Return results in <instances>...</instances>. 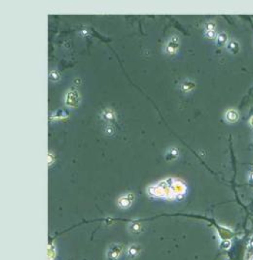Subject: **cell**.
<instances>
[{
    "label": "cell",
    "mask_w": 253,
    "mask_h": 260,
    "mask_svg": "<svg viewBox=\"0 0 253 260\" xmlns=\"http://www.w3.org/2000/svg\"><path fill=\"white\" fill-rule=\"evenodd\" d=\"M179 46H180V43H179V38L177 36H172L167 43V45H165V50L168 54H174L177 53V50L179 49Z\"/></svg>",
    "instance_id": "2"
},
{
    "label": "cell",
    "mask_w": 253,
    "mask_h": 260,
    "mask_svg": "<svg viewBox=\"0 0 253 260\" xmlns=\"http://www.w3.org/2000/svg\"><path fill=\"white\" fill-rule=\"evenodd\" d=\"M205 27V31H215V24L212 21H208Z\"/></svg>",
    "instance_id": "15"
},
{
    "label": "cell",
    "mask_w": 253,
    "mask_h": 260,
    "mask_svg": "<svg viewBox=\"0 0 253 260\" xmlns=\"http://www.w3.org/2000/svg\"><path fill=\"white\" fill-rule=\"evenodd\" d=\"M227 50L232 54H237L238 52H240V44H238V42L236 41V40H231L230 42H228L227 43Z\"/></svg>",
    "instance_id": "7"
},
{
    "label": "cell",
    "mask_w": 253,
    "mask_h": 260,
    "mask_svg": "<svg viewBox=\"0 0 253 260\" xmlns=\"http://www.w3.org/2000/svg\"><path fill=\"white\" fill-rule=\"evenodd\" d=\"M50 80H52L54 82H58L59 79H61V74H59L57 70H54V71H51L50 72Z\"/></svg>",
    "instance_id": "13"
},
{
    "label": "cell",
    "mask_w": 253,
    "mask_h": 260,
    "mask_svg": "<svg viewBox=\"0 0 253 260\" xmlns=\"http://www.w3.org/2000/svg\"><path fill=\"white\" fill-rule=\"evenodd\" d=\"M250 123H251V125H252V126H253V117H252V118L250 119Z\"/></svg>",
    "instance_id": "17"
},
{
    "label": "cell",
    "mask_w": 253,
    "mask_h": 260,
    "mask_svg": "<svg viewBox=\"0 0 253 260\" xmlns=\"http://www.w3.org/2000/svg\"><path fill=\"white\" fill-rule=\"evenodd\" d=\"M238 118H240V115H238V113L237 112L236 110L234 109H230L228 110L226 112V115H225V119H226V120L228 122L230 123H235L237 122L238 120Z\"/></svg>",
    "instance_id": "6"
},
{
    "label": "cell",
    "mask_w": 253,
    "mask_h": 260,
    "mask_svg": "<svg viewBox=\"0 0 253 260\" xmlns=\"http://www.w3.org/2000/svg\"><path fill=\"white\" fill-rule=\"evenodd\" d=\"M194 89H195V83L192 81H185L181 85V89L185 92L192 91Z\"/></svg>",
    "instance_id": "8"
},
{
    "label": "cell",
    "mask_w": 253,
    "mask_h": 260,
    "mask_svg": "<svg viewBox=\"0 0 253 260\" xmlns=\"http://www.w3.org/2000/svg\"><path fill=\"white\" fill-rule=\"evenodd\" d=\"M139 250H140V249H139L138 245H132L128 249V256H131V257H135V256H136V255L139 253Z\"/></svg>",
    "instance_id": "11"
},
{
    "label": "cell",
    "mask_w": 253,
    "mask_h": 260,
    "mask_svg": "<svg viewBox=\"0 0 253 260\" xmlns=\"http://www.w3.org/2000/svg\"><path fill=\"white\" fill-rule=\"evenodd\" d=\"M205 37H208L209 39H212L214 37H216V32L215 31H205Z\"/></svg>",
    "instance_id": "16"
},
{
    "label": "cell",
    "mask_w": 253,
    "mask_h": 260,
    "mask_svg": "<svg viewBox=\"0 0 253 260\" xmlns=\"http://www.w3.org/2000/svg\"><path fill=\"white\" fill-rule=\"evenodd\" d=\"M123 250V247L121 245H112L111 247L109 248L108 250V258L111 260H116L119 258V256L121 255V252Z\"/></svg>",
    "instance_id": "5"
},
{
    "label": "cell",
    "mask_w": 253,
    "mask_h": 260,
    "mask_svg": "<svg viewBox=\"0 0 253 260\" xmlns=\"http://www.w3.org/2000/svg\"><path fill=\"white\" fill-rule=\"evenodd\" d=\"M131 228L132 232H135V233H138V232H140V230H141V225H140V223H138V222H132Z\"/></svg>",
    "instance_id": "14"
},
{
    "label": "cell",
    "mask_w": 253,
    "mask_h": 260,
    "mask_svg": "<svg viewBox=\"0 0 253 260\" xmlns=\"http://www.w3.org/2000/svg\"><path fill=\"white\" fill-rule=\"evenodd\" d=\"M135 200V195L132 193H127L118 199V206L122 209H128L132 205Z\"/></svg>",
    "instance_id": "3"
},
{
    "label": "cell",
    "mask_w": 253,
    "mask_h": 260,
    "mask_svg": "<svg viewBox=\"0 0 253 260\" xmlns=\"http://www.w3.org/2000/svg\"><path fill=\"white\" fill-rule=\"evenodd\" d=\"M216 43H217L218 46H224L226 43H228V36H227V34L224 33V32L218 34L217 37H216Z\"/></svg>",
    "instance_id": "10"
},
{
    "label": "cell",
    "mask_w": 253,
    "mask_h": 260,
    "mask_svg": "<svg viewBox=\"0 0 253 260\" xmlns=\"http://www.w3.org/2000/svg\"><path fill=\"white\" fill-rule=\"evenodd\" d=\"M250 180H253V174H251V176H250Z\"/></svg>",
    "instance_id": "18"
},
{
    "label": "cell",
    "mask_w": 253,
    "mask_h": 260,
    "mask_svg": "<svg viewBox=\"0 0 253 260\" xmlns=\"http://www.w3.org/2000/svg\"><path fill=\"white\" fill-rule=\"evenodd\" d=\"M178 156V150H176V148H171L168 152H167V155H165V158H167V160H173L175 159L176 157Z\"/></svg>",
    "instance_id": "12"
},
{
    "label": "cell",
    "mask_w": 253,
    "mask_h": 260,
    "mask_svg": "<svg viewBox=\"0 0 253 260\" xmlns=\"http://www.w3.org/2000/svg\"><path fill=\"white\" fill-rule=\"evenodd\" d=\"M186 191V187L181 182L173 179H168L160 182L148 188V192L152 196L162 197L165 199H173L182 197Z\"/></svg>",
    "instance_id": "1"
},
{
    "label": "cell",
    "mask_w": 253,
    "mask_h": 260,
    "mask_svg": "<svg viewBox=\"0 0 253 260\" xmlns=\"http://www.w3.org/2000/svg\"><path fill=\"white\" fill-rule=\"evenodd\" d=\"M65 104L68 107L71 108H75L79 104V94L76 90H70L66 94L65 97Z\"/></svg>",
    "instance_id": "4"
},
{
    "label": "cell",
    "mask_w": 253,
    "mask_h": 260,
    "mask_svg": "<svg viewBox=\"0 0 253 260\" xmlns=\"http://www.w3.org/2000/svg\"><path fill=\"white\" fill-rule=\"evenodd\" d=\"M101 115H102V118L104 119H106V120H114V119H116V115H115V113L113 112L112 110H110V109L104 110L102 112V114H101Z\"/></svg>",
    "instance_id": "9"
}]
</instances>
